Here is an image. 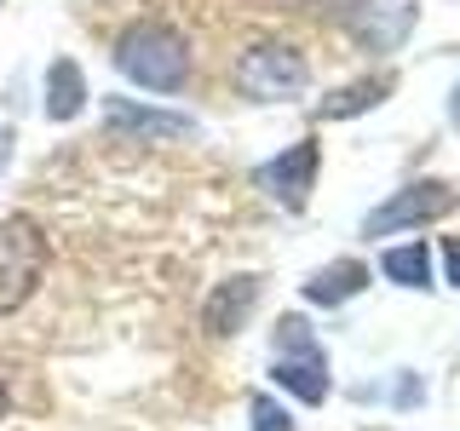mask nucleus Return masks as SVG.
<instances>
[{"mask_svg":"<svg viewBox=\"0 0 460 431\" xmlns=\"http://www.w3.org/2000/svg\"><path fill=\"white\" fill-rule=\"evenodd\" d=\"M253 305H259V277H230V282H219L208 294L201 328H208V334H219V339H230V334H242V328H248Z\"/></svg>","mask_w":460,"mask_h":431,"instance_id":"6e6552de","label":"nucleus"},{"mask_svg":"<svg viewBox=\"0 0 460 431\" xmlns=\"http://www.w3.org/2000/svg\"><path fill=\"white\" fill-rule=\"evenodd\" d=\"M115 69H121L127 81L150 86V92H179L184 81H190V47H184V35L172 23H127L121 40H115Z\"/></svg>","mask_w":460,"mask_h":431,"instance_id":"f257e3e1","label":"nucleus"},{"mask_svg":"<svg viewBox=\"0 0 460 431\" xmlns=\"http://www.w3.org/2000/svg\"><path fill=\"white\" fill-rule=\"evenodd\" d=\"M311 81L305 57L294 47H277V40H265V47H248L236 57V86L259 104H277V98H294L299 86Z\"/></svg>","mask_w":460,"mask_h":431,"instance_id":"7ed1b4c3","label":"nucleus"},{"mask_svg":"<svg viewBox=\"0 0 460 431\" xmlns=\"http://www.w3.org/2000/svg\"><path fill=\"white\" fill-rule=\"evenodd\" d=\"M86 110V75L75 57H52L47 69V115L52 121H75V115Z\"/></svg>","mask_w":460,"mask_h":431,"instance_id":"1a4fd4ad","label":"nucleus"},{"mask_svg":"<svg viewBox=\"0 0 460 431\" xmlns=\"http://www.w3.org/2000/svg\"><path fill=\"white\" fill-rule=\"evenodd\" d=\"M253 431H294V426H288V414L270 397H253Z\"/></svg>","mask_w":460,"mask_h":431,"instance_id":"ddd939ff","label":"nucleus"},{"mask_svg":"<svg viewBox=\"0 0 460 431\" xmlns=\"http://www.w3.org/2000/svg\"><path fill=\"white\" fill-rule=\"evenodd\" d=\"M460 201V190L455 184H443V179H420V184H409L397 201H385L380 213L368 219V230L374 236H385V230H402V224H431V219H443Z\"/></svg>","mask_w":460,"mask_h":431,"instance_id":"20e7f679","label":"nucleus"},{"mask_svg":"<svg viewBox=\"0 0 460 431\" xmlns=\"http://www.w3.org/2000/svg\"><path fill=\"white\" fill-rule=\"evenodd\" d=\"M104 121H110V133H121V138H190L196 133L190 115L150 110V104H133V98H110Z\"/></svg>","mask_w":460,"mask_h":431,"instance_id":"423d86ee","label":"nucleus"},{"mask_svg":"<svg viewBox=\"0 0 460 431\" xmlns=\"http://www.w3.org/2000/svg\"><path fill=\"white\" fill-rule=\"evenodd\" d=\"M363 282H368V270L357 265V259H340V265L316 270V277L305 282V299H316V305H340V299H351Z\"/></svg>","mask_w":460,"mask_h":431,"instance_id":"9d476101","label":"nucleus"},{"mask_svg":"<svg viewBox=\"0 0 460 431\" xmlns=\"http://www.w3.org/2000/svg\"><path fill=\"white\" fill-rule=\"evenodd\" d=\"M455 121H460V86H455Z\"/></svg>","mask_w":460,"mask_h":431,"instance_id":"dca6fc26","label":"nucleus"},{"mask_svg":"<svg viewBox=\"0 0 460 431\" xmlns=\"http://www.w3.org/2000/svg\"><path fill=\"white\" fill-rule=\"evenodd\" d=\"M414 0H363L357 6V18H351V29H357V40L363 47H374V52H392V47H402V35L414 29Z\"/></svg>","mask_w":460,"mask_h":431,"instance_id":"0eeeda50","label":"nucleus"},{"mask_svg":"<svg viewBox=\"0 0 460 431\" xmlns=\"http://www.w3.org/2000/svg\"><path fill=\"white\" fill-rule=\"evenodd\" d=\"M311 179H316V144H311V138H299L294 150H282L277 162H265V167L253 172V184H259L265 196H277L282 207H305Z\"/></svg>","mask_w":460,"mask_h":431,"instance_id":"39448f33","label":"nucleus"},{"mask_svg":"<svg viewBox=\"0 0 460 431\" xmlns=\"http://www.w3.org/2000/svg\"><path fill=\"white\" fill-rule=\"evenodd\" d=\"M6 409H12V391H6V380H0V420H6Z\"/></svg>","mask_w":460,"mask_h":431,"instance_id":"2eb2a0df","label":"nucleus"},{"mask_svg":"<svg viewBox=\"0 0 460 431\" xmlns=\"http://www.w3.org/2000/svg\"><path fill=\"white\" fill-rule=\"evenodd\" d=\"M385 277H397L402 287H426L431 282L426 248H420V242H414V248H392V253H385Z\"/></svg>","mask_w":460,"mask_h":431,"instance_id":"f8f14e48","label":"nucleus"},{"mask_svg":"<svg viewBox=\"0 0 460 431\" xmlns=\"http://www.w3.org/2000/svg\"><path fill=\"white\" fill-rule=\"evenodd\" d=\"M385 92H392V75H363V81H351V86H340V92L334 98H328V104H323V115H334V121H340V115H357V110H374V104H380V98Z\"/></svg>","mask_w":460,"mask_h":431,"instance_id":"9b49d317","label":"nucleus"},{"mask_svg":"<svg viewBox=\"0 0 460 431\" xmlns=\"http://www.w3.org/2000/svg\"><path fill=\"white\" fill-rule=\"evenodd\" d=\"M449 277H455V287H460V242H449Z\"/></svg>","mask_w":460,"mask_h":431,"instance_id":"4468645a","label":"nucleus"},{"mask_svg":"<svg viewBox=\"0 0 460 431\" xmlns=\"http://www.w3.org/2000/svg\"><path fill=\"white\" fill-rule=\"evenodd\" d=\"M47 230H40L29 213H12L0 219V316L23 311L29 294L47 277Z\"/></svg>","mask_w":460,"mask_h":431,"instance_id":"f03ea898","label":"nucleus"}]
</instances>
